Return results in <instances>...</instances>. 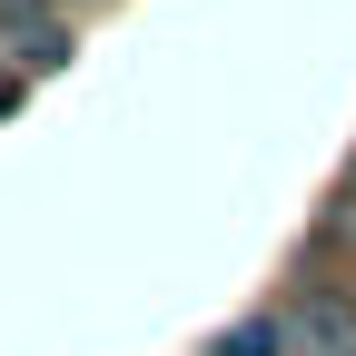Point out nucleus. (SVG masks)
<instances>
[{
    "instance_id": "obj_1",
    "label": "nucleus",
    "mask_w": 356,
    "mask_h": 356,
    "mask_svg": "<svg viewBox=\"0 0 356 356\" xmlns=\"http://www.w3.org/2000/svg\"><path fill=\"white\" fill-rule=\"evenodd\" d=\"M208 356H297V327L287 317H238V327H218Z\"/></svg>"
}]
</instances>
